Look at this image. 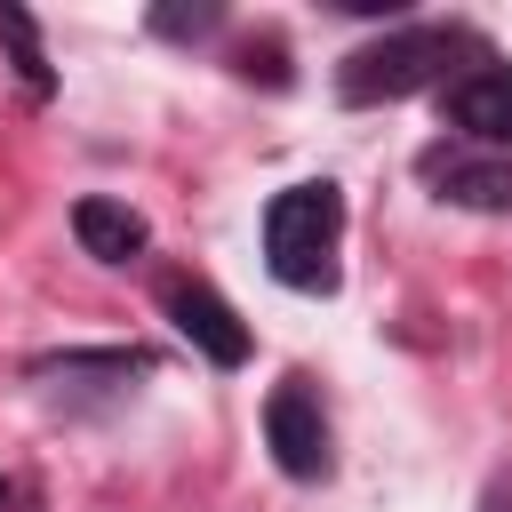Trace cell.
Wrapping results in <instances>:
<instances>
[{"label": "cell", "instance_id": "obj_10", "mask_svg": "<svg viewBox=\"0 0 512 512\" xmlns=\"http://www.w3.org/2000/svg\"><path fill=\"white\" fill-rule=\"evenodd\" d=\"M0 512H24V488H16L8 472H0Z\"/></svg>", "mask_w": 512, "mask_h": 512}, {"label": "cell", "instance_id": "obj_6", "mask_svg": "<svg viewBox=\"0 0 512 512\" xmlns=\"http://www.w3.org/2000/svg\"><path fill=\"white\" fill-rule=\"evenodd\" d=\"M424 184H440V200L456 208H512V152H480V144H432Z\"/></svg>", "mask_w": 512, "mask_h": 512}, {"label": "cell", "instance_id": "obj_2", "mask_svg": "<svg viewBox=\"0 0 512 512\" xmlns=\"http://www.w3.org/2000/svg\"><path fill=\"white\" fill-rule=\"evenodd\" d=\"M448 56H456V32H440V24H400V32H384V40H368V48H352V56L336 64V96H344V104H400V96L432 88V80L448 72Z\"/></svg>", "mask_w": 512, "mask_h": 512}, {"label": "cell", "instance_id": "obj_5", "mask_svg": "<svg viewBox=\"0 0 512 512\" xmlns=\"http://www.w3.org/2000/svg\"><path fill=\"white\" fill-rule=\"evenodd\" d=\"M440 112L456 128V144H480V152H512V64H480V72H456L440 88Z\"/></svg>", "mask_w": 512, "mask_h": 512}, {"label": "cell", "instance_id": "obj_3", "mask_svg": "<svg viewBox=\"0 0 512 512\" xmlns=\"http://www.w3.org/2000/svg\"><path fill=\"white\" fill-rule=\"evenodd\" d=\"M264 448L288 480H328L336 448H328V408H320L312 376H280L264 392Z\"/></svg>", "mask_w": 512, "mask_h": 512}, {"label": "cell", "instance_id": "obj_4", "mask_svg": "<svg viewBox=\"0 0 512 512\" xmlns=\"http://www.w3.org/2000/svg\"><path fill=\"white\" fill-rule=\"evenodd\" d=\"M160 312L176 320V336H184L208 368H240V360H248V328H240V312H232L208 280L168 272V280H160Z\"/></svg>", "mask_w": 512, "mask_h": 512}, {"label": "cell", "instance_id": "obj_8", "mask_svg": "<svg viewBox=\"0 0 512 512\" xmlns=\"http://www.w3.org/2000/svg\"><path fill=\"white\" fill-rule=\"evenodd\" d=\"M0 40L16 48V80H24L32 96H48L56 80H48V56H40V24H32L24 8H0Z\"/></svg>", "mask_w": 512, "mask_h": 512}, {"label": "cell", "instance_id": "obj_7", "mask_svg": "<svg viewBox=\"0 0 512 512\" xmlns=\"http://www.w3.org/2000/svg\"><path fill=\"white\" fill-rule=\"evenodd\" d=\"M72 240H80L96 264H136V256H144V240H152V224H144L128 200L88 192V200H72Z\"/></svg>", "mask_w": 512, "mask_h": 512}, {"label": "cell", "instance_id": "obj_1", "mask_svg": "<svg viewBox=\"0 0 512 512\" xmlns=\"http://www.w3.org/2000/svg\"><path fill=\"white\" fill-rule=\"evenodd\" d=\"M336 240H344V192L328 176L272 192V208H264V264H272L280 288L328 296L336 288Z\"/></svg>", "mask_w": 512, "mask_h": 512}, {"label": "cell", "instance_id": "obj_9", "mask_svg": "<svg viewBox=\"0 0 512 512\" xmlns=\"http://www.w3.org/2000/svg\"><path fill=\"white\" fill-rule=\"evenodd\" d=\"M152 24H160V32H176V40H200V32H216V8H160Z\"/></svg>", "mask_w": 512, "mask_h": 512}]
</instances>
